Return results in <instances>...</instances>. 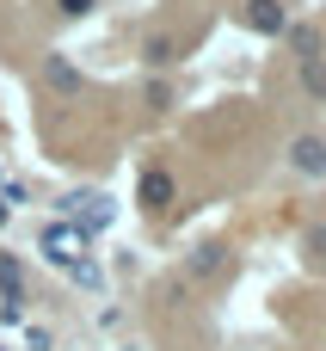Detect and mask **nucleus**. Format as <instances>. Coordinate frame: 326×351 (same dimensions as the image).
I'll use <instances>...</instances> for the list:
<instances>
[{
	"instance_id": "f257e3e1",
	"label": "nucleus",
	"mask_w": 326,
	"mask_h": 351,
	"mask_svg": "<svg viewBox=\"0 0 326 351\" xmlns=\"http://www.w3.org/2000/svg\"><path fill=\"white\" fill-rule=\"evenodd\" d=\"M86 247H92V234L86 228H68V222H55V228H43V253L55 259V265H68L80 284H99V271H92V259H86Z\"/></svg>"
},
{
	"instance_id": "20e7f679",
	"label": "nucleus",
	"mask_w": 326,
	"mask_h": 351,
	"mask_svg": "<svg viewBox=\"0 0 326 351\" xmlns=\"http://www.w3.org/2000/svg\"><path fill=\"white\" fill-rule=\"evenodd\" d=\"M222 259H228V247H222V241H203V247H191L185 278H191V284H210V278L222 271Z\"/></svg>"
},
{
	"instance_id": "6e6552de",
	"label": "nucleus",
	"mask_w": 326,
	"mask_h": 351,
	"mask_svg": "<svg viewBox=\"0 0 326 351\" xmlns=\"http://www.w3.org/2000/svg\"><path fill=\"white\" fill-rule=\"evenodd\" d=\"M302 93H308V99H326V62H321V56L302 62Z\"/></svg>"
},
{
	"instance_id": "9b49d317",
	"label": "nucleus",
	"mask_w": 326,
	"mask_h": 351,
	"mask_svg": "<svg viewBox=\"0 0 326 351\" xmlns=\"http://www.w3.org/2000/svg\"><path fill=\"white\" fill-rule=\"evenodd\" d=\"M55 6H62L68 19H80V12H92V0H55Z\"/></svg>"
},
{
	"instance_id": "7ed1b4c3",
	"label": "nucleus",
	"mask_w": 326,
	"mask_h": 351,
	"mask_svg": "<svg viewBox=\"0 0 326 351\" xmlns=\"http://www.w3.org/2000/svg\"><path fill=\"white\" fill-rule=\"evenodd\" d=\"M290 167L302 179H326V136H296L290 142Z\"/></svg>"
},
{
	"instance_id": "1a4fd4ad",
	"label": "nucleus",
	"mask_w": 326,
	"mask_h": 351,
	"mask_svg": "<svg viewBox=\"0 0 326 351\" xmlns=\"http://www.w3.org/2000/svg\"><path fill=\"white\" fill-rule=\"evenodd\" d=\"M284 37H290V49H296L302 62H308V56H321V37H314V25H290Z\"/></svg>"
},
{
	"instance_id": "39448f33",
	"label": "nucleus",
	"mask_w": 326,
	"mask_h": 351,
	"mask_svg": "<svg viewBox=\"0 0 326 351\" xmlns=\"http://www.w3.org/2000/svg\"><path fill=\"white\" fill-rule=\"evenodd\" d=\"M173 191H179V185H173V173H160V167H148V173H142V210H154V216H160V210L173 204Z\"/></svg>"
},
{
	"instance_id": "9d476101",
	"label": "nucleus",
	"mask_w": 326,
	"mask_h": 351,
	"mask_svg": "<svg viewBox=\"0 0 326 351\" xmlns=\"http://www.w3.org/2000/svg\"><path fill=\"white\" fill-rule=\"evenodd\" d=\"M302 247H308V259H326V228H308Z\"/></svg>"
},
{
	"instance_id": "0eeeda50",
	"label": "nucleus",
	"mask_w": 326,
	"mask_h": 351,
	"mask_svg": "<svg viewBox=\"0 0 326 351\" xmlns=\"http://www.w3.org/2000/svg\"><path fill=\"white\" fill-rule=\"evenodd\" d=\"M43 80H49V86H62V93H74V86H80L74 62H62V56H49V62H43Z\"/></svg>"
},
{
	"instance_id": "f03ea898",
	"label": "nucleus",
	"mask_w": 326,
	"mask_h": 351,
	"mask_svg": "<svg viewBox=\"0 0 326 351\" xmlns=\"http://www.w3.org/2000/svg\"><path fill=\"white\" fill-rule=\"evenodd\" d=\"M240 25H247L253 37H284V31H290V6H284V0H247V6H240Z\"/></svg>"
},
{
	"instance_id": "423d86ee",
	"label": "nucleus",
	"mask_w": 326,
	"mask_h": 351,
	"mask_svg": "<svg viewBox=\"0 0 326 351\" xmlns=\"http://www.w3.org/2000/svg\"><path fill=\"white\" fill-rule=\"evenodd\" d=\"M142 56H148V68H173V62H179V43H173L166 31H154V37L142 43Z\"/></svg>"
}]
</instances>
